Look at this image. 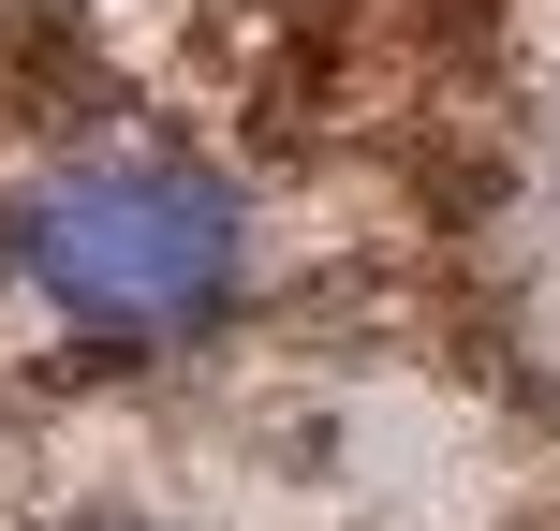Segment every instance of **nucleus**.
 Returning a JSON list of instances; mask_svg holds the SVG:
<instances>
[{
  "label": "nucleus",
  "instance_id": "1",
  "mask_svg": "<svg viewBox=\"0 0 560 531\" xmlns=\"http://www.w3.org/2000/svg\"><path fill=\"white\" fill-rule=\"evenodd\" d=\"M15 280L89 339H192L252 280V207L207 163L104 148V163H59L15 193Z\"/></svg>",
  "mask_w": 560,
  "mask_h": 531
}]
</instances>
